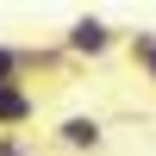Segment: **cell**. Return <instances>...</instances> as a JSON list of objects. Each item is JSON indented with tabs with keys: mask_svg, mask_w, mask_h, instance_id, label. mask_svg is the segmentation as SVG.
Segmentation results:
<instances>
[{
	"mask_svg": "<svg viewBox=\"0 0 156 156\" xmlns=\"http://www.w3.org/2000/svg\"><path fill=\"white\" fill-rule=\"evenodd\" d=\"M0 156H31V144H25L19 131H6V137H0Z\"/></svg>",
	"mask_w": 156,
	"mask_h": 156,
	"instance_id": "cell-6",
	"label": "cell"
},
{
	"mask_svg": "<svg viewBox=\"0 0 156 156\" xmlns=\"http://www.w3.org/2000/svg\"><path fill=\"white\" fill-rule=\"evenodd\" d=\"M31 119H37V94L25 81H0V137L19 131V125H31Z\"/></svg>",
	"mask_w": 156,
	"mask_h": 156,
	"instance_id": "cell-1",
	"label": "cell"
},
{
	"mask_svg": "<svg viewBox=\"0 0 156 156\" xmlns=\"http://www.w3.org/2000/svg\"><path fill=\"white\" fill-rule=\"evenodd\" d=\"M56 144L62 150H100V144H106V125H100L94 112H75V119L56 125Z\"/></svg>",
	"mask_w": 156,
	"mask_h": 156,
	"instance_id": "cell-3",
	"label": "cell"
},
{
	"mask_svg": "<svg viewBox=\"0 0 156 156\" xmlns=\"http://www.w3.org/2000/svg\"><path fill=\"white\" fill-rule=\"evenodd\" d=\"M62 50H69V56H106L112 50V25L106 19H75L69 37H62Z\"/></svg>",
	"mask_w": 156,
	"mask_h": 156,
	"instance_id": "cell-2",
	"label": "cell"
},
{
	"mask_svg": "<svg viewBox=\"0 0 156 156\" xmlns=\"http://www.w3.org/2000/svg\"><path fill=\"white\" fill-rule=\"evenodd\" d=\"M131 62L144 69V81L156 87V31H131Z\"/></svg>",
	"mask_w": 156,
	"mask_h": 156,
	"instance_id": "cell-5",
	"label": "cell"
},
{
	"mask_svg": "<svg viewBox=\"0 0 156 156\" xmlns=\"http://www.w3.org/2000/svg\"><path fill=\"white\" fill-rule=\"evenodd\" d=\"M37 62H50V56H37V50H12V44H0V81H19L25 69H37Z\"/></svg>",
	"mask_w": 156,
	"mask_h": 156,
	"instance_id": "cell-4",
	"label": "cell"
}]
</instances>
